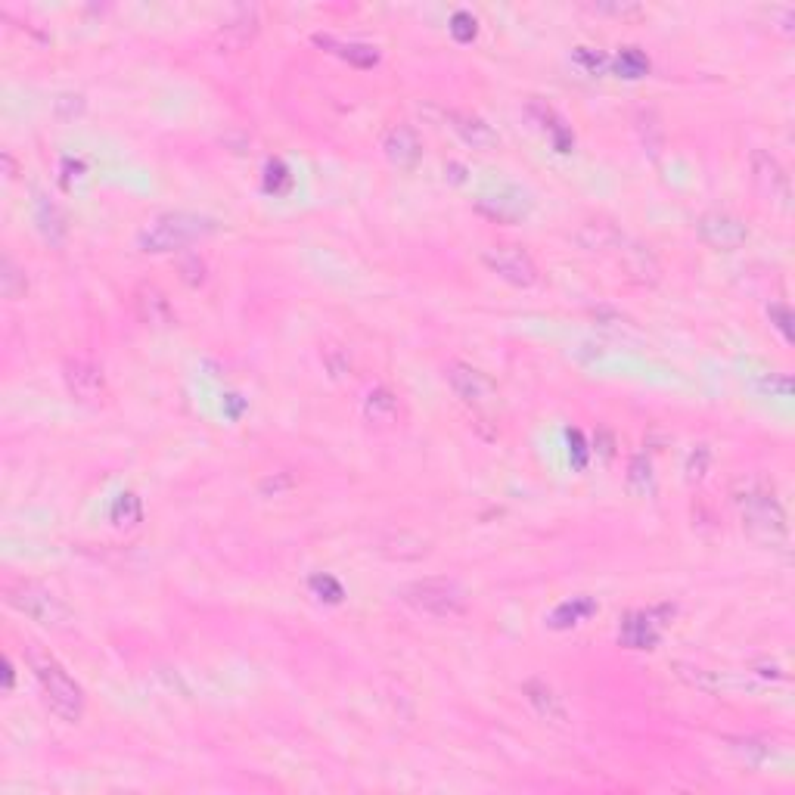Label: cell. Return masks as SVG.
<instances>
[{"instance_id": "37", "label": "cell", "mask_w": 795, "mask_h": 795, "mask_svg": "<svg viewBox=\"0 0 795 795\" xmlns=\"http://www.w3.org/2000/svg\"><path fill=\"white\" fill-rule=\"evenodd\" d=\"M451 32L457 41H469V38H476V19L469 16V13H454V25H451Z\"/></svg>"}, {"instance_id": "11", "label": "cell", "mask_w": 795, "mask_h": 795, "mask_svg": "<svg viewBox=\"0 0 795 795\" xmlns=\"http://www.w3.org/2000/svg\"><path fill=\"white\" fill-rule=\"evenodd\" d=\"M671 615H674L671 606H656V609H646V612H631V615H625L622 631H618V640H622L625 646H631V650H653Z\"/></svg>"}, {"instance_id": "30", "label": "cell", "mask_w": 795, "mask_h": 795, "mask_svg": "<svg viewBox=\"0 0 795 795\" xmlns=\"http://www.w3.org/2000/svg\"><path fill=\"white\" fill-rule=\"evenodd\" d=\"M727 743H730V749H733L736 755L746 758L749 764H755V768L774 755L768 743H761V740H746V736H727Z\"/></svg>"}, {"instance_id": "40", "label": "cell", "mask_w": 795, "mask_h": 795, "mask_svg": "<svg viewBox=\"0 0 795 795\" xmlns=\"http://www.w3.org/2000/svg\"><path fill=\"white\" fill-rule=\"evenodd\" d=\"M4 168H7V178L13 181L16 178V159L10 153H4Z\"/></svg>"}, {"instance_id": "20", "label": "cell", "mask_w": 795, "mask_h": 795, "mask_svg": "<svg viewBox=\"0 0 795 795\" xmlns=\"http://www.w3.org/2000/svg\"><path fill=\"white\" fill-rule=\"evenodd\" d=\"M448 125L463 137V143L473 146V150H491V146H497V134H494V128L482 119V115H476V112L451 109V112H448Z\"/></svg>"}, {"instance_id": "6", "label": "cell", "mask_w": 795, "mask_h": 795, "mask_svg": "<svg viewBox=\"0 0 795 795\" xmlns=\"http://www.w3.org/2000/svg\"><path fill=\"white\" fill-rule=\"evenodd\" d=\"M482 261L488 264V271L497 274L500 280H507L519 289H532L538 286L541 280V271H538V261L528 255L522 246L516 243H497V246H488L482 252Z\"/></svg>"}, {"instance_id": "39", "label": "cell", "mask_w": 795, "mask_h": 795, "mask_svg": "<svg viewBox=\"0 0 795 795\" xmlns=\"http://www.w3.org/2000/svg\"><path fill=\"white\" fill-rule=\"evenodd\" d=\"M764 392H771V395H777V398H789V392H792V379L789 376H771V379H764Z\"/></svg>"}, {"instance_id": "23", "label": "cell", "mask_w": 795, "mask_h": 795, "mask_svg": "<svg viewBox=\"0 0 795 795\" xmlns=\"http://www.w3.org/2000/svg\"><path fill=\"white\" fill-rule=\"evenodd\" d=\"M637 134H640L643 150L650 153L653 159H659L662 150H665V125H662L656 109H640L637 112Z\"/></svg>"}, {"instance_id": "12", "label": "cell", "mask_w": 795, "mask_h": 795, "mask_svg": "<svg viewBox=\"0 0 795 795\" xmlns=\"http://www.w3.org/2000/svg\"><path fill=\"white\" fill-rule=\"evenodd\" d=\"M618 255V268L622 274L637 283V286H656L662 280V261L659 255L646 246V243H634V240H625L622 249L615 252Z\"/></svg>"}, {"instance_id": "35", "label": "cell", "mask_w": 795, "mask_h": 795, "mask_svg": "<svg viewBox=\"0 0 795 795\" xmlns=\"http://www.w3.org/2000/svg\"><path fill=\"white\" fill-rule=\"evenodd\" d=\"M84 112V97L81 94H63L60 100H56V115H60L63 122L75 119V115Z\"/></svg>"}, {"instance_id": "34", "label": "cell", "mask_w": 795, "mask_h": 795, "mask_svg": "<svg viewBox=\"0 0 795 795\" xmlns=\"http://www.w3.org/2000/svg\"><path fill=\"white\" fill-rule=\"evenodd\" d=\"M575 63H578L584 72L597 75V72L606 69V56H603L600 50H591V47H578V50H575Z\"/></svg>"}, {"instance_id": "22", "label": "cell", "mask_w": 795, "mask_h": 795, "mask_svg": "<svg viewBox=\"0 0 795 795\" xmlns=\"http://www.w3.org/2000/svg\"><path fill=\"white\" fill-rule=\"evenodd\" d=\"M528 112L535 115V119L541 122V128L550 134V140H553V146L559 153H572V146H575V137H572V131L566 128V122L559 119V115L547 106V103H541V100H535V103H528Z\"/></svg>"}, {"instance_id": "38", "label": "cell", "mask_w": 795, "mask_h": 795, "mask_svg": "<svg viewBox=\"0 0 795 795\" xmlns=\"http://www.w3.org/2000/svg\"><path fill=\"white\" fill-rule=\"evenodd\" d=\"M771 320H777V330L792 342V314H789V308L786 305H771Z\"/></svg>"}, {"instance_id": "15", "label": "cell", "mask_w": 795, "mask_h": 795, "mask_svg": "<svg viewBox=\"0 0 795 795\" xmlns=\"http://www.w3.org/2000/svg\"><path fill=\"white\" fill-rule=\"evenodd\" d=\"M628 237L622 230H618V224L615 221H609V218H587V221H581L578 224V230H575V243L587 252V255H615L618 249H622V243H625Z\"/></svg>"}, {"instance_id": "24", "label": "cell", "mask_w": 795, "mask_h": 795, "mask_svg": "<svg viewBox=\"0 0 795 795\" xmlns=\"http://www.w3.org/2000/svg\"><path fill=\"white\" fill-rule=\"evenodd\" d=\"M597 612V603L591 597H572L566 603H559L556 612L550 615V625L553 628H569V625H581L587 622Z\"/></svg>"}, {"instance_id": "32", "label": "cell", "mask_w": 795, "mask_h": 795, "mask_svg": "<svg viewBox=\"0 0 795 795\" xmlns=\"http://www.w3.org/2000/svg\"><path fill=\"white\" fill-rule=\"evenodd\" d=\"M618 72H622L625 78H640L650 72V60L637 50V47H625L622 53H618Z\"/></svg>"}, {"instance_id": "2", "label": "cell", "mask_w": 795, "mask_h": 795, "mask_svg": "<svg viewBox=\"0 0 795 795\" xmlns=\"http://www.w3.org/2000/svg\"><path fill=\"white\" fill-rule=\"evenodd\" d=\"M25 659L28 668L35 671L38 687L44 693V705L47 709L66 721V724H78L84 718V690L75 677L56 662V656H50L41 643H25Z\"/></svg>"}, {"instance_id": "26", "label": "cell", "mask_w": 795, "mask_h": 795, "mask_svg": "<svg viewBox=\"0 0 795 795\" xmlns=\"http://www.w3.org/2000/svg\"><path fill=\"white\" fill-rule=\"evenodd\" d=\"M38 227H41V233H44L50 243H63V237H66V218H63V212L56 209L50 199H41L38 202Z\"/></svg>"}, {"instance_id": "10", "label": "cell", "mask_w": 795, "mask_h": 795, "mask_svg": "<svg viewBox=\"0 0 795 795\" xmlns=\"http://www.w3.org/2000/svg\"><path fill=\"white\" fill-rule=\"evenodd\" d=\"M63 379H66L69 395L78 404H84V407H100L109 398V386H106L103 370L97 364H91V361H84V358H69L63 364Z\"/></svg>"}, {"instance_id": "25", "label": "cell", "mask_w": 795, "mask_h": 795, "mask_svg": "<svg viewBox=\"0 0 795 795\" xmlns=\"http://www.w3.org/2000/svg\"><path fill=\"white\" fill-rule=\"evenodd\" d=\"M25 289H28V280H25V271L19 268V264L4 255V261H0V292H4V299L16 302L25 296Z\"/></svg>"}, {"instance_id": "36", "label": "cell", "mask_w": 795, "mask_h": 795, "mask_svg": "<svg viewBox=\"0 0 795 795\" xmlns=\"http://www.w3.org/2000/svg\"><path fill=\"white\" fill-rule=\"evenodd\" d=\"M709 448L705 445H699L693 454H690V460H687V476H690V482H699L702 476H705V466H709Z\"/></svg>"}, {"instance_id": "9", "label": "cell", "mask_w": 795, "mask_h": 795, "mask_svg": "<svg viewBox=\"0 0 795 795\" xmlns=\"http://www.w3.org/2000/svg\"><path fill=\"white\" fill-rule=\"evenodd\" d=\"M749 171H752L755 193L768 205L786 209V205H789V174L780 165V159L774 153H768V150H755L752 159H749Z\"/></svg>"}, {"instance_id": "29", "label": "cell", "mask_w": 795, "mask_h": 795, "mask_svg": "<svg viewBox=\"0 0 795 795\" xmlns=\"http://www.w3.org/2000/svg\"><path fill=\"white\" fill-rule=\"evenodd\" d=\"M178 274L187 286L199 289V286H205V280H209V264H205V258L199 252H184L178 258Z\"/></svg>"}, {"instance_id": "33", "label": "cell", "mask_w": 795, "mask_h": 795, "mask_svg": "<svg viewBox=\"0 0 795 795\" xmlns=\"http://www.w3.org/2000/svg\"><path fill=\"white\" fill-rule=\"evenodd\" d=\"M311 591L320 597V600H327V603H339L342 600V584L330 575H314L311 578Z\"/></svg>"}, {"instance_id": "19", "label": "cell", "mask_w": 795, "mask_h": 795, "mask_svg": "<svg viewBox=\"0 0 795 795\" xmlns=\"http://www.w3.org/2000/svg\"><path fill=\"white\" fill-rule=\"evenodd\" d=\"M522 693H525L528 705H532V709H535L544 721L559 724V727H563V724L569 721V709H566L563 696H559L550 684H544V681H538V677H532V681H525V684H522Z\"/></svg>"}, {"instance_id": "16", "label": "cell", "mask_w": 795, "mask_h": 795, "mask_svg": "<svg viewBox=\"0 0 795 795\" xmlns=\"http://www.w3.org/2000/svg\"><path fill=\"white\" fill-rule=\"evenodd\" d=\"M261 32V19H258V10L255 7H246L240 13H233L218 32H215V50L221 53H237V50H246Z\"/></svg>"}, {"instance_id": "27", "label": "cell", "mask_w": 795, "mask_h": 795, "mask_svg": "<svg viewBox=\"0 0 795 795\" xmlns=\"http://www.w3.org/2000/svg\"><path fill=\"white\" fill-rule=\"evenodd\" d=\"M140 519H143V504L134 491H125V494L115 497V504H112V522L115 525L134 528V525H140Z\"/></svg>"}, {"instance_id": "3", "label": "cell", "mask_w": 795, "mask_h": 795, "mask_svg": "<svg viewBox=\"0 0 795 795\" xmlns=\"http://www.w3.org/2000/svg\"><path fill=\"white\" fill-rule=\"evenodd\" d=\"M218 224L209 215L199 212H162L150 218L140 233H137V246L146 255H168V252H184L193 243L212 237Z\"/></svg>"}, {"instance_id": "4", "label": "cell", "mask_w": 795, "mask_h": 795, "mask_svg": "<svg viewBox=\"0 0 795 795\" xmlns=\"http://www.w3.org/2000/svg\"><path fill=\"white\" fill-rule=\"evenodd\" d=\"M398 597L429 618H441V622H454V618L466 615V594L448 578H420L398 587Z\"/></svg>"}, {"instance_id": "31", "label": "cell", "mask_w": 795, "mask_h": 795, "mask_svg": "<svg viewBox=\"0 0 795 795\" xmlns=\"http://www.w3.org/2000/svg\"><path fill=\"white\" fill-rule=\"evenodd\" d=\"M674 671H677V677H681V681H687L696 690H705V693H715L718 690V681H715L712 671L696 668V665H684V662H677Z\"/></svg>"}, {"instance_id": "17", "label": "cell", "mask_w": 795, "mask_h": 795, "mask_svg": "<svg viewBox=\"0 0 795 795\" xmlns=\"http://www.w3.org/2000/svg\"><path fill=\"white\" fill-rule=\"evenodd\" d=\"M134 311H137V320L150 330H165L174 323L171 299L156 283H140L134 289Z\"/></svg>"}, {"instance_id": "21", "label": "cell", "mask_w": 795, "mask_h": 795, "mask_svg": "<svg viewBox=\"0 0 795 795\" xmlns=\"http://www.w3.org/2000/svg\"><path fill=\"white\" fill-rule=\"evenodd\" d=\"M314 44L327 47L330 53L339 56V60L351 63V66H358V69H373V66L379 63V53H376V47H370V44L336 41V38H330V35H314Z\"/></svg>"}, {"instance_id": "7", "label": "cell", "mask_w": 795, "mask_h": 795, "mask_svg": "<svg viewBox=\"0 0 795 795\" xmlns=\"http://www.w3.org/2000/svg\"><path fill=\"white\" fill-rule=\"evenodd\" d=\"M445 382L451 386V392L473 410H488L500 398L497 382L466 361H448L445 364Z\"/></svg>"}, {"instance_id": "18", "label": "cell", "mask_w": 795, "mask_h": 795, "mask_svg": "<svg viewBox=\"0 0 795 795\" xmlns=\"http://www.w3.org/2000/svg\"><path fill=\"white\" fill-rule=\"evenodd\" d=\"M364 420L376 432H392V429H398L404 423V404H401V398L392 389L376 386L364 398Z\"/></svg>"}, {"instance_id": "14", "label": "cell", "mask_w": 795, "mask_h": 795, "mask_svg": "<svg viewBox=\"0 0 795 795\" xmlns=\"http://www.w3.org/2000/svg\"><path fill=\"white\" fill-rule=\"evenodd\" d=\"M382 153H386V159L395 168L414 171L423 159V140H420L417 128L401 122V125H392L386 134H382Z\"/></svg>"}, {"instance_id": "28", "label": "cell", "mask_w": 795, "mask_h": 795, "mask_svg": "<svg viewBox=\"0 0 795 795\" xmlns=\"http://www.w3.org/2000/svg\"><path fill=\"white\" fill-rule=\"evenodd\" d=\"M320 361H323V370H327L333 379H345L351 373V355H348V348L339 342H323Z\"/></svg>"}, {"instance_id": "13", "label": "cell", "mask_w": 795, "mask_h": 795, "mask_svg": "<svg viewBox=\"0 0 795 795\" xmlns=\"http://www.w3.org/2000/svg\"><path fill=\"white\" fill-rule=\"evenodd\" d=\"M479 212H485L494 221L513 224V221H522L528 212H532V199L513 184H500L497 190H488L479 196Z\"/></svg>"}, {"instance_id": "1", "label": "cell", "mask_w": 795, "mask_h": 795, "mask_svg": "<svg viewBox=\"0 0 795 795\" xmlns=\"http://www.w3.org/2000/svg\"><path fill=\"white\" fill-rule=\"evenodd\" d=\"M730 500L733 507L740 510L743 519V532L761 544V547H780L786 541V513L777 497V488L768 476L749 473L740 476L730 485Z\"/></svg>"}, {"instance_id": "5", "label": "cell", "mask_w": 795, "mask_h": 795, "mask_svg": "<svg viewBox=\"0 0 795 795\" xmlns=\"http://www.w3.org/2000/svg\"><path fill=\"white\" fill-rule=\"evenodd\" d=\"M7 603L22 612L25 618H32V622L44 625V628H66L72 622V612L69 606L56 597L47 584L41 581H32V578H19L13 584H7Z\"/></svg>"}, {"instance_id": "8", "label": "cell", "mask_w": 795, "mask_h": 795, "mask_svg": "<svg viewBox=\"0 0 795 795\" xmlns=\"http://www.w3.org/2000/svg\"><path fill=\"white\" fill-rule=\"evenodd\" d=\"M696 237L715 252H736L740 246H746L749 227L743 218L715 209V212H705L696 218Z\"/></svg>"}]
</instances>
